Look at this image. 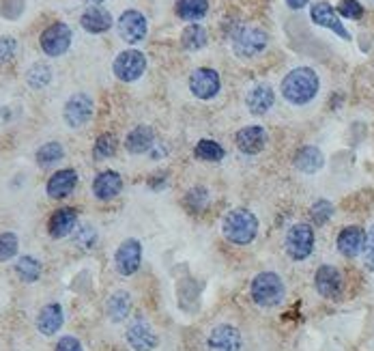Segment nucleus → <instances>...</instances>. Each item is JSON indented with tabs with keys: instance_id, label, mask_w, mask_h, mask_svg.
Instances as JSON below:
<instances>
[{
	"instance_id": "obj_1",
	"label": "nucleus",
	"mask_w": 374,
	"mask_h": 351,
	"mask_svg": "<svg viewBox=\"0 0 374 351\" xmlns=\"http://www.w3.org/2000/svg\"><path fill=\"white\" fill-rule=\"evenodd\" d=\"M316 91H318V78L308 67L293 69L282 82V93L293 104H308L310 99H314Z\"/></svg>"
},
{
	"instance_id": "obj_2",
	"label": "nucleus",
	"mask_w": 374,
	"mask_h": 351,
	"mask_svg": "<svg viewBox=\"0 0 374 351\" xmlns=\"http://www.w3.org/2000/svg\"><path fill=\"white\" fill-rule=\"evenodd\" d=\"M221 231H224V235H226V239H231L233 244L245 246V244H249L256 237L258 220H256V216L252 211L235 209V211H231L226 218H224Z\"/></svg>"
},
{
	"instance_id": "obj_3",
	"label": "nucleus",
	"mask_w": 374,
	"mask_h": 351,
	"mask_svg": "<svg viewBox=\"0 0 374 351\" xmlns=\"http://www.w3.org/2000/svg\"><path fill=\"white\" fill-rule=\"evenodd\" d=\"M252 297L258 306L271 308L278 306L284 299V283L278 274L273 271H263L258 274L252 283Z\"/></svg>"
},
{
	"instance_id": "obj_4",
	"label": "nucleus",
	"mask_w": 374,
	"mask_h": 351,
	"mask_svg": "<svg viewBox=\"0 0 374 351\" xmlns=\"http://www.w3.org/2000/svg\"><path fill=\"white\" fill-rule=\"evenodd\" d=\"M146 69V57L138 50H125L114 61V73L123 82H134L138 80Z\"/></svg>"
},
{
	"instance_id": "obj_5",
	"label": "nucleus",
	"mask_w": 374,
	"mask_h": 351,
	"mask_svg": "<svg viewBox=\"0 0 374 351\" xmlns=\"http://www.w3.org/2000/svg\"><path fill=\"white\" fill-rule=\"evenodd\" d=\"M314 248V233L310 224H295L286 235V250L297 261L308 259Z\"/></svg>"
},
{
	"instance_id": "obj_6",
	"label": "nucleus",
	"mask_w": 374,
	"mask_h": 351,
	"mask_svg": "<svg viewBox=\"0 0 374 351\" xmlns=\"http://www.w3.org/2000/svg\"><path fill=\"white\" fill-rule=\"evenodd\" d=\"M69 45H71V29L63 22L52 24V27L45 29L43 35H41V47L47 57L65 54L69 50Z\"/></svg>"
},
{
	"instance_id": "obj_7",
	"label": "nucleus",
	"mask_w": 374,
	"mask_h": 351,
	"mask_svg": "<svg viewBox=\"0 0 374 351\" xmlns=\"http://www.w3.org/2000/svg\"><path fill=\"white\" fill-rule=\"evenodd\" d=\"M116 269L120 276H132L140 269L142 263V246L138 239H125L118 250H116V257H114Z\"/></svg>"
},
{
	"instance_id": "obj_8",
	"label": "nucleus",
	"mask_w": 374,
	"mask_h": 351,
	"mask_svg": "<svg viewBox=\"0 0 374 351\" xmlns=\"http://www.w3.org/2000/svg\"><path fill=\"white\" fill-rule=\"evenodd\" d=\"M189 89H192V93L198 99H211V97H215L217 91H219V76H217V71H213L209 67L196 69L192 73V78H189Z\"/></svg>"
},
{
	"instance_id": "obj_9",
	"label": "nucleus",
	"mask_w": 374,
	"mask_h": 351,
	"mask_svg": "<svg viewBox=\"0 0 374 351\" xmlns=\"http://www.w3.org/2000/svg\"><path fill=\"white\" fill-rule=\"evenodd\" d=\"M118 33L127 43H138L146 37V17L140 11H125L118 17Z\"/></svg>"
},
{
	"instance_id": "obj_10",
	"label": "nucleus",
	"mask_w": 374,
	"mask_h": 351,
	"mask_svg": "<svg viewBox=\"0 0 374 351\" xmlns=\"http://www.w3.org/2000/svg\"><path fill=\"white\" fill-rule=\"evenodd\" d=\"M93 114V99L84 93L73 95L65 106V121L69 128H82Z\"/></svg>"
},
{
	"instance_id": "obj_11",
	"label": "nucleus",
	"mask_w": 374,
	"mask_h": 351,
	"mask_svg": "<svg viewBox=\"0 0 374 351\" xmlns=\"http://www.w3.org/2000/svg\"><path fill=\"white\" fill-rule=\"evenodd\" d=\"M267 43V35L256 27H245L235 37V52L239 57H254Z\"/></svg>"
},
{
	"instance_id": "obj_12",
	"label": "nucleus",
	"mask_w": 374,
	"mask_h": 351,
	"mask_svg": "<svg viewBox=\"0 0 374 351\" xmlns=\"http://www.w3.org/2000/svg\"><path fill=\"white\" fill-rule=\"evenodd\" d=\"M127 343L136 351H153L157 347V334L144 319H136L127 328Z\"/></svg>"
},
{
	"instance_id": "obj_13",
	"label": "nucleus",
	"mask_w": 374,
	"mask_h": 351,
	"mask_svg": "<svg viewBox=\"0 0 374 351\" xmlns=\"http://www.w3.org/2000/svg\"><path fill=\"white\" fill-rule=\"evenodd\" d=\"M241 349V334L233 325H217L209 336V351H239Z\"/></svg>"
},
{
	"instance_id": "obj_14",
	"label": "nucleus",
	"mask_w": 374,
	"mask_h": 351,
	"mask_svg": "<svg viewBox=\"0 0 374 351\" xmlns=\"http://www.w3.org/2000/svg\"><path fill=\"white\" fill-rule=\"evenodd\" d=\"M78 186V172L65 168V170H56L52 177L47 181V196L49 198H65L73 192V188Z\"/></svg>"
},
{
	"instance_id": "obj_15",
	"label": "nucleus",
	"mask_w": 374,
	"mask_h": 351,
	"mask_svg": "<svg viewBox=\"0 0 374 351\" xmlns=\"http://www.w3.org/2000/svg\"><path fill=\"white\" fill-rule=\"evenodd\" d=\"M120 190H123V179H120V174L114 172V170L99 172L93 181V194L99 200H112L114 196L120 194Z\"/></svg>"
},
{
	"instance_id": "obj_16",
	"label": "nucleus",
	"mask_w": 374,
	"mask_h": 351,
	"mask_svg": "<svg viewBox=\"0 0 374 351\" xmlns=\"http://www.w3.org/2000/svg\"><path fill=\"white\" fill-rule=\"evenodd\" d=\"M316 289L322 297H338L342 291V276L336 267L332 265H322L316 271Z\"/></svg>"
},
{
	"instance_id": "obj_17",
	"label": "nucleus",
	"mask_w": 374,
	"mask_h": 351,
	"mask_svg": "<svg viewBox=\"0 0 374 351\" xmlns=\"http://www.w3.org/2000/svg\"><path fill=\"white\" fill-rule=\"evenodd\" d=\"M76 222H78V211L76 209H73V207H61V209H56L52 214V218H49L47 231L54 239H61V237H65V235H69L73 231Z\"/></svg>"
},
{
	"instance_id": "obj_18",
	"label": "nucleus",
	"mask_w": 374,
	"mask_h": 351,
	"mask_svg": "<svg viewBox=\"0 0 374 351\" xmlns=\"http://www.w3.org/2000/svg\"><path fill=\"white\" fill-rule=\"evenodd\" d=\"M267 144V132L258 125H249V128H243L237 132V147L241 149L243 154H260L263 147Z\"/></svg>"
},
{
	"instance_id": "obj_19",
	"label": "nucleus",
	"mask_w": 374,
	"mask_h": 351,
	"mask_svg": "<svg viewBox=\"0 0 374 351\" xmlns=\"http://www.w3.org/2000/svg\"><path fill=\"white\" fill-rule=\"evenodd\" d=\"M312 20L314 24H320V27H325L329 31H334L336 35H340L342 39H351V35H348V31L342 27L340 17L336 15V11L332 9V5L327 3H318L312 7Z\"/></svg>"
},
{
	"instance_id": "obj_20",
	"label": "nucleus",
	"mask_w": 374,
	"mask_h": 351,
	"mask_svg": "<svg viewBox=\"0 0 374 351\" xmlns=\"http://www.w3.org/2000/svg\"><path fill=\"white\" fill-rule=\"evenodd\" d=\"M366 246V233L359 227H346L338 237V250L346 257H355Z\"/></svg>"
},
{
	"instance_id": "obj_21",
	"label": "nucleus",
	"mask_w": 374,
	"mask_h": 351,
	"mask_svg": "<svg viewBox=\"0 0 374 351\" xmlns=\"http://www.w3.org/2000/svg\"><path fill=\"white\" fill-rule=\"evenodd\" d=\"M63 321H65L63 308H61L59 304H47V306L39 313V317H37V328H39L41 334L52 336V334H56V332L61 330Z\"/></svg>"
},
{
	"instance_id": "obj_22",
	"label": "nucleus",
	"mask_w": 374,
	"mask_h": 351,
	"mask_svg": "<svg viewBox=\"0 0 374 351\" xmlns=\"http://www.w3.org/2000/svg\"><path fill=\"white\" fill-rule=\"evenodd\" d=\"M80 24H82V29L88 31V33H95V35L97 33H106L112 27V15L106 9H102V7H91L82 15Z\"/></svg>"
},
{
	"instance_id": "obj_23",
	"label": "nucleus",
	"mask_w": 374,
	"mask_h": 351,
	"mask_svg": "<svg viewBox=\"0 0 374 351\" xmlns=\"http://www.w3.org/2000/svg\"><path fill=\"white\" fill-rule=\"evenodd\" d=\"M153 140H155V134L151 128H146V125H138L134 128L125 140V147H127V151L132 154H146L148 149L153 147Z\"/></svg>"
},
{
	"instance_id": "obj_24",
	"label": "nucleus",
	"mask_w": 374,
	"mask_h": 351,
	"mask_svg": "<svg viewBox=\"0 0 374 351\" xmlns=\"http://www.w3.org/2000/svg\"><path fill=\"white\" fill-rule=\"evenodd\" d=\"M273 106V89L269 84H258L247 95V108L254 114H265Z\"/></svg>"
},
{
	"instance_id": "obj_25",
	"label": "nucleus",
	"mask_w": 374,
	"mask_h": 351,
	"mask_svg": "<svg viewBox=\"0 0 374 351\" xmlns=\"http://www.w3.org/2000/svg\"><path fill=\"white\" fill-rule=\"evenodd\" d=\"M174 9H177L179 17L194 22V20H201V17L207 15L209 3H207V0H177V7H174Z\"/></svg>"
},
{
	"instance_id": "obj_26",
	"label": "nucleus",
	"mask_w": 374,
	"mask_h": 351,
	"mask_svg": "<svg viewBox=\"0 0 374 351\" xmlns=\"http://www.w3.org/2000/svg\"><path fill=\"white\" fill-rule=\"evenodd\" d=\"M132 308V297L125 293V291H116L110 299H108V317L112 321H123L125 317L130 315Z\"/></svg>"
},
{
	"instance_id": "obj_27",
	"label": "nucleus",
	"mask_w": 374,
	"mask_h": 351,
	"mask_svg": "<svg viewBox=\"0 0 374 351\" xmlns=\"http://www.w3.org/2000/svg\"><path fill=\"white\" fill-rule=\"evenodd\" d=\"M295 166L304 172H314L322 166V154L316 147H304L295 158Z\"/></svg>"
},
{
	"instance_id": "obj_28",
	"label": "nucleus",
	"mask_w": 374,
	"mask_h": 351,
	"mask_svg": "<svg viewBox=\"0 0 374 351\" xmlns=\"http://www.w3.org/2000/svg\"><path fill=\"white\" fill-rule=\"evenodd\" d=\"M181 43L187 50H201L207 45V31L201 27V24H189V27L183 31Z\"/></svg>"
},
{
	"instance_id": "obj_29",
	"label": "nucleus",
	"mask_w": 374,
	"mask_h": 351,
	"mask_svg": "<svg viewBox=\"0 0 374 351\" xmlns=\"http://www.w3.org/2000/svg\"><path fill=\"white\" fill-rule=\"evenodd\" d=\"M15 271H17V276L24 283H35V281H39V276H41V265L33 257H22L17 261V265H15Z\"/></svg>"
},
{
	"instance_id": "obj_30",
	"label": "nucleus",
	"mask_w": 374,
	"mask_h": 351,
	"mask_svg": "<svg viewBox=\"0 0 374 351\" xmlns=\"http://www.w3.org/2000/svg\"><path fill=\"white\" fill-rule=\"evenodd\" d=\"M196 158L205 162H219L224 158V149L215 140H201L196 144Z\"/></svg>"
},
{
	"instance_id": "obj_31",
	"label": "nucleus",
	"mask_w": 374,
	"mask_h": 351,
	"mask_svg": "<svg viewBox=\"0 0 374 351\" xmlns=\"http://www.w3.org/2000/svg\"><path fill=\"white\" fill-rule=\"evenodd\" d=\"M26 80H29V84H31L33 89H41V87H45L49 80H52V71H49V67L43 65V63L33 65V67L29 69V73H26Z\"/></svg>"
},
{
	"instance_id": "obj_32",
	"label": "nucleus",
	"mask_w": 374,
	"mask_h": 351,
	"mask_svg": "<svg viewBox=\"0 0 374 351\" xmlns=\"http://www.w3.org/2000/svg\"><path fill=\"white\" fill-rule=\"evenodd\" d=\"M63 158V147L59 142H47L37 151V162L41 166H49Z\"/></svg>"
},
{
	"instance_id": "obj_33",
	"label": "nucleus",
	"mask_w": 374,
	"mask_h": 351,
	"mask_svg": "<svg viewBox=\"0 0 374 351\" xmlns=\"http://www.w3.org/2000/svg\"><path fill=\"white\" fill-rule=\"evenodd\" d=\"M114 151H116V136L114 134H104V136L97 138V142H95V158L97 160L112 158Z\"/></svg>"
},
{
	"instance_id": "obj_34",
	"label": "nucleus",
	"mask_w": 374,
	"mask_h": 351,
	"mask_svg": "<svg viewBox=\"0 0 374 351\" xmlns=\"http://www.w3.org/2000/svg\"><path fill=\"white\" fill-rule=\"evenodd\" d=\"M17 235L15 233H0V263H5L17 255Z\"/></svg>"
},
{
	"instance_id": "obj_35",
	"label": "nucleus",
	"mask_w": 374,
	"mask_h": 351,
	"mask_svg": "<svg viewBox=\"0 0 374 351\" xmlns=\"http://www.w3.org/2000/svg\"><path fill=\"white\" fill-rule=\"evenodd\" d=\"M338 11H340L344 17H348V20H357V17L364 15V7L357 3V0H342L340 7H338Z\"/></svg>"
},
{
	"instance_id": "obj_36",
	"label": "nucleus",
	"mask_w": 374,
	"mask_h": 351,
	"mask_svg": "<svg viewBox=\"0 0 374 351\" xmlns=\"http://www.w3.org/2000/svg\"><path fill=\"white\" fill-rule=\"evenodd\" d=\"M187 205H192L194 207V211H201L205 205H207V200H209V196H207V192L203 190V188H196V190H192L189 194H187Z\"/></svg>"
},
{
	"instance_id": "obj_37",
	"label": "nucleus",
	"mask_w": 374,
	"mask_h": 351,
	"mask_svg": "<svg viewBox=\"0 0 374 351\" xmlns=\"http://www.w3.org/2000/svg\"><path fill=\"white\" fill-rule=\"evenodd\" d=\"M332 205L327 203V200H318V203H314V207H312V216L316 218V222L318 224H322V222H325L329 216H332Z\"/></svg>"
},
{
	"instance_id": "obj_38",
	"label": "nucleus",
	"mask_w": 374,
	"mask_h": 351,
	"mask_svg": "<svg viewBox=\"0 0 374 351\" xmlns=\"http://www.w3.org/2000/svg\"><path fill=\"white\" fill-rule=\"evenodd\" d=\"M95 239H97V235H95V229H91V227H82L76 235V244L80 248H91L95 244Z\"/></svg>"
},
{
	"instance_id": "obj_39",
	"label": "nucleus",
	"mask_w": 374,
	"mask_h": 351,
	"mask_svg": "<svg viewBox=\"0 0 374 351\" xmlns=\"http://www.w3.org/2000/svg\"><path fill=\"white\" fill-rule=\"evenodd\" d=\"M3 15H7V17H17L20 13H22V9H24V0H3Z\"/></svg>"
},
{
	"instance_id": "obj_40",
	"label": "nucleus",
	"mask_w": 374,
	"mask_h": 351,
	"mask_svg": "<svg viewBox=\"0 0 374 351\" xmlns=\"http://www.w3.org/2000/svg\"><path fill=\"white\" fill-rule=\"evenodd\" d=\"M15 52V39L0 37V61H9Z\"/></svg>"
},
{
	"instance_id": "obj_41",
	"label": "nucleus",
	"mask_w": 374,
	"mask_h": 351,
	"mask_svg": "<svg viewBox=\"0 0 374 351\" xmlns=\"http://www.w3.org/2000/svg\"><path fill=\"white\" fill-rule=\"evenodd\" d=\"M54 351H84L80 341L73 338V336H63L59 343H56V349Z\"/></svg>"
},
{
	"instance_id": "obj_42",
	"label": "nucleus",
	"mask_w": 374,
	"mask_h": 351,
	"mask_svg": "<svg viewBox=\"0 0 374 351\" xmlns=\"http://www.w3.org/2000/svg\"><path fill=\"white\" fill-rule=\"evenodd\" d=\"M366 239H368V246H366V265L374 271V231Z\"/></svg>"
},
{
	"instance_id": "obj_43",
	"label": "nucleus",
	"mask_w": 374,
	"mask_h": 351,
	"mask_svg": "<svg viewBox=\"0 0 374 351\" xmlns=\"http://www.w3.org/2000/svg\"><path fill=\"white\" fill-rule=\"evenodd\" d=\"M286 3H288L293 9H302V7H306V5H308V0H286Z\"/></svg>"
},
{
	"instance_id": "obj_44",
	"label": "nucleus",
	"mask_w": 374,
	"mask_h": 351,
	"mask_svg": "<svg viewBox=\"0 0 374 351\" xmlns=\"http://www.w3.org/2000/svg\"><path fill=\"white\" fill-rule=\"evenodd\" d=\"M88 3H93V5H99V3H104V0H88Z\"/></svg>"
}]
</instances>
